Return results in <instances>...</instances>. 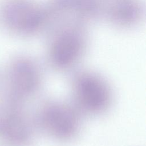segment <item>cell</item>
I'll list each match as a JSON object with an SVG mask.
<instances>
[{"label":"cell","instance_id":"6da1fadb","mask_svg":"<svg viewBox=\"0 0 146 146\" xmlns=\"http://www.w3.org/2000/svg\"><path fill=\"white\" fill-rule=\"evenodd\" d=\"M87 27L67 25L52 27L46 31V59L51 68L66 71L78 64L89 46Z\"/></svg>","mask_w":146,"mask_h":146},{"label":"cell","instance_id":"7a4b0ae2","mask_svg":"<svg viewBox=\"0 0 146 146\" xmlns=\"http://www.w3.org/2000/svg\"><path fill=\"white\" fill-rule=\"evenodd\" d=\"M82 117L72 103L54 99L42 103L33 116L38 131L62 143L78 137L82 128Z\"/></svg>","mask_w":146,"mask_h":146},{"label":"cell","instance_id":"3957f363","mask_svg":"<svg viewBox=\"0 0 146 146\" xmlns=\"http://www.w3.org/2000/svg\"><path fill=\"white\" fill-rule=\"evenodd\" d=\"M0 26L22 38L45 33L48 27L45 5L36 0H0Z\"/></svg>","mask_w":146,"mask_h":146},{"label":"cell","instance_id":"277c9868","mask_svg":"<svg viewBox=\"0 0 146 146\" xmlns=\"http://www.w3.org/2000/svg\"><path fill=\"white\" fill-rule=\"evenodd\" d=\"M72 104L82 116H100L111 107L113 95L105 78L91 70H80L71 82Z\"/></svg>","mask_w":146,"mask_h":146},{"label":"cell","instance_id":"5b68a950","mask_svg":"<svg viewBox=\"0 0 146 146\" xmlns=\"http://www.w3.org/2000/svg\"><path fill=\"white\" fill-rule=\"evenodd\" d=\"M43 83V70L39 63L30 56L17 55L7 65L3 94L11 100L24 105L38 94Z\"/></svg>","mask_w":146,"mask_h":146},{"label":"cell","instance_id":"8992f818","mask_svg":"<svg viewBox=\"0 0 146 146\" xmlns=\"http://www.w3.org/2000/svg\"><path fill=\"white\" fill-rule=\"evenodd\" d=\"M37 131L33 116L27 113L24 105L2 94L0 96V140L9 146H30Z\"/></svg>","mask_w":146,"mask_h":146},{"label":"cell","instance_id":"52a82bcc","mask_svg":"<svg viewBox=\"0 0 146 146\" xmlns=\"http://www.w3.org/2000/svg\"><path fill=\"white\" fill-rule=\"evenodd\" d=\"M44 5L48 17L46 31L67 25L87 27L99 18L98 0H48Z\"/></svg>","mask_w":146,"mask_h":146},{"label":"cell","instance_id":"ba28073f","mask_svg":"<svg viewBox=\"0 0 146 146\" xmlns=\"http://www.w3.org/2000/svg\"><path fill=\"white\" fill-rule=\"evenodd\" d=\"M99 18L121 29L137 27L145 17L141 0H98Z\"/></svg>","mask_w":146,"mask_h":146}]
</instances>
